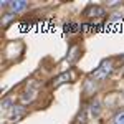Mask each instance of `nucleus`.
<instances>
[{
    "mask_svg": "<svg viewBox=\"0 0 124 124\" xmlns=\"http://www.w3.org/2000/svg\"><path fill=\"white\" fill-rule=\"evenodd\" d=\"M111 61H104L101 66L96 70L94 73H91V79H94V81H103L108 78V75L111 73Z\"/></svg>",
    "mask_w": 124,
    "mask_h": 124,
    "instance_id": "nucleus-1",
    "label": "nucleus"
},
{
    "mask_svg": "<svg viewBox=\"0 0 124 124\" xmlns=\"http://www.w3.org/2000/svg\"><path fill=\"white\" fill-rule=\"evenodd\" d=\"M86 17H96V18H99V17H103L104 15V8L103 7H98V5H89L85 12Z\"/></svg>",
    "mask_w": 124,
    "mask_h": 124,
    "instance_id": "nucleus-2",
    "label": "nucleus"
},
{
    "mask_svg": "<svg viewBox=\"0 0 124 124\" xmlns=\"http://www.w3.org/2000/svg\"><path fill=\"white\" fill-rule=\"evenodd\" d=\"M25 108L23 106H12V109H10V113H8V117L10 119H20L22 116H25Z\"/></svg>",
    "mask_w": 124,
    "mask_h": 124,
    "instance_id": "nucleus-3",
    "label": "nucleus"
},
{
    "mask_svg": "<svg viewBox=\"0 0 124 124\" xmlns=\"http://www.w3.org/2000/svg\"><path fill=\"white\" fill-rule=\"evenodd\" d=\"M8 10L12 13H17V12H22V10L27 8V2H23V0H17V2H8Z\"/></svg>",
    "mask_w": 124,
    "mask_h": 124,
    "instance_id": "nucleus-4",
    "label": "nucleus"
},
{
    "mask_svg": "<svg viewBox=\"0 0 124 124\" xmlns=\"http://www.w3.org/2000/svg\"><path fill=\"white\" fill-rule=\"evenodd\" d=\"M89 116L91 117H98L99 116V113H101V103L98 101V99H93L91 103H89Z\"/></svg>",
    "mask_w": 124,
    "mask_h": 124,
    "instance_id": "nucleus-5",
    "label": "nucleus"
},
{
    "mask_svg": "<svg viewBox=\"0 0 124 124\" xmlns=\"http://www.w3.org/2000/svg\"><path fill=\"white\" fill-rule=\"evenodd\" d=\"M70 78H71V73H70V71H66V73H63V75H60V76L55 78L51 85L55 86V88H58V86H61V85H65V83H68V81H70Z\"/></svg>",
    "mask_w": 124,
    "mask_h": 124,
    "instance_id": "nucleus-6",
    "label": "nucleus"
},
{
    "mask_svg": "<svg viewBox=\"0 0 124 124\" xmlns=\"http://www.w3.org/2000/svg\"><path fill=\"white\" fill-rule=\"evenodd\" d=\"M65 31H68V33L78 31V25H75V23H65Z\"/></svg>",
    "mask_w": 124,
    "mask_h": 124,
    "instance_id": "nucleus-7",
    "label": "nucleus"
},
{
    "mask_svg": "<svg viewBox=\"0 0 124 124\" xmlns=\"http://www.w3.org/2000/svg\"><path fill=\"white\" fill-rule=\"evenodd\" d=\"M114 124H124V111L114 116Z\"/></svg>",
    "mask_w": 124,
    "mask_h": 124,
    "instance_id": "nucleus-8",
    "label": "nucleus"
},
{
    "mask_svg": "<svg viewBox=\"0 0 124 124\" xmlns=\"http://www.w3.org/2000/svg\"><path fill=\"white\" fill-rule=\"evenodd\" d=\"M10 104H12V101H10V99H3V101H2V108H5V109H7Z\"/></svg>",
    "mask_w": 124,
    "mask_h": 124,
    "instance_id": "nucleus-9",
    "label": "nucleus"
},
{
    "mask_svg": "<svg viewBox=\"0 0 124 124\" xmlns=\"http://www.w3.org/2000/svg\"><path fill=\"white\" fill-rule=\"evenodd\" d=\"M12 18H13V15H12V13H7V17L3 18V25H7V23H8Z\"/></svg>",
    "mask_w": 124,
    "mask_h": 124,
    "instance_id": "nucleus-10",
    "label": "nucleus"
}]
</instances>
